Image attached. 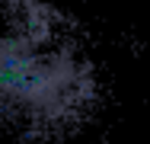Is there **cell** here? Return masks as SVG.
Returning a JSON list of instances; mask_svg holds the SVG:
<instances>
[{"label": "cell", "instance_id": "cell-1", "mask_svg": "<svg viewBox=\"0 0 150 144\" xmlns=\"http://www.w3.org/2000/svg\"><path fill=\"white\" fill-rule=\"evenodd\" d=\"M99 106V74L77 23L45 0H0V138L51 144Z\"/></svg>", "mask_w": 150, "mask_h": 144}]
</instances>
